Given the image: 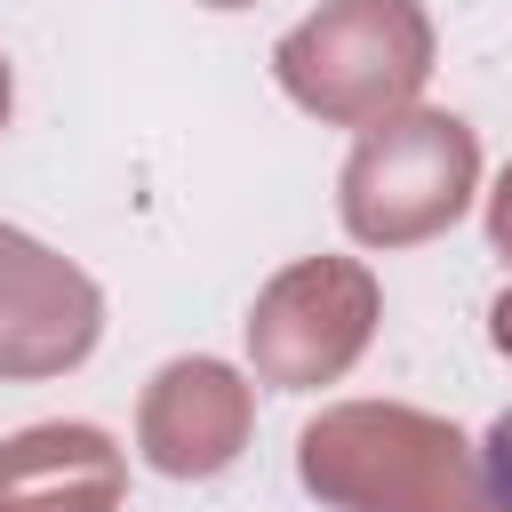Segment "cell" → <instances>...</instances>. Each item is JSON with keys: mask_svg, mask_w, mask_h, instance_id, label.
Returning a JSON list of instances; mask_svg holds the SVG:
<instances>
[{"mask_svg": "<svg viewBox=\"0 0 512 512\" xmlns=\"http://www.w3.org/2000/svg\"><path fill=\"white\" fill-rule=\"evenodd\" d=\"M488 472H496V496L512 504V416L496 424V440H488Z\"/></svg>", "mask_w": 512, "mask_h": 512, "instance_id": "obj_1", "label": "cell"}]
</instances>
